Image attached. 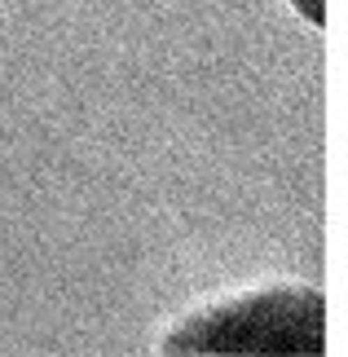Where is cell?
<instances>
[{
	"label": "cell",
	"instance_id": "1",
	"mask_svg": "<svg viewBox=\"0 0 348 357\" xmlns=\"http://www.w3.org/2000/svg\"><path fill=\"white\" fill-rule=\"evenodd\" d=\"M163 357H326V296L313 287H260L199 309L159 344Z\"/></svg>",
	"mask_w": 348,
	"mask_h": 357
},
{
	"label": "cell",
	"instance_id": "2",
	"mask_svg": "<svg viewBox=\"0 0 348 357\" xmlns=\"http://www.w3.org/2000/svg\"><path fill=\"white\" fill-rule=\"evenodd\" d=\"M291 5H296V13H304L313 26L326 22V0H291Z\"/></svg>",
	"mask_w": 348,
	"mask_h": 357
}]
</instances>
